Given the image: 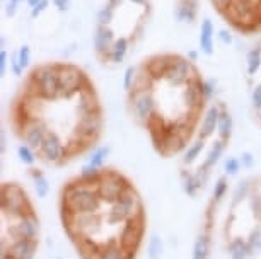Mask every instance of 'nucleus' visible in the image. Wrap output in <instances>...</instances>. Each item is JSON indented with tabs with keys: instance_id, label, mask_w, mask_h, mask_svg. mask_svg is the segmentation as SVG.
<instances>
[{
	"instance_id": "nucleus-1",
	"label": "nucleus",
	"mask_w": 261,
	"mask_h": 259,
	"mask_svg": "<svg viewBox=\"0 0 261 259\" xmlns=\"http://www.w3.org/2000/svg\"><path fill=\"white\" fill-rule=\"evenodd\" d=\"M7 123L21 154L62 169L97 149L106 130V107L82 65L45 60L24 72L9 101Z\"/></svg>"
},
{
	"instance_id": "nucleus-3",
	"label": "nucleus",
	"mask_w": 261,
	"mask_h": 259,
	"mask_svg": "<svg viewBox=\"0 0 261 259\" xmlns=\"http://www.w3.org/2000/svg\"><path fill=\"white\" fill-rule=\"evenodd\" d=\"M125 104L132 123L161 159L179 157L198 131L210 106V89L195 58L155 51L125 72Z\"/></svg>"
},
{
	"instance_id": "nucleus-2",
	"label": "nucleus",
	"mask_w": 261,
	"mask_h": 259,
	"mask_svg": "<svg viewBox=\"0 0 261 259\" xmlns=\"http://www.w3.org/2000/svg\"><path fill=\"white\" fill-rule=\"evenodd\" d=\"M58 218L77 259H139L149 228L139 186L113 165L68 178L58 191Z\"/></svg>"
},
{
	"instance_id": "nucleus-13",
	"label": "nucleus",
	"mask_w": 261,
	"mask_h": 259,
	"mask_svg": "<svg viewBox=\"0 0 261 259\" xmlns=\"http://www.w3.org/2000/svg\"><path fill=\"white\" fill-rule=\"evenodd\" d=\"M29 58H31V51H29V46L26 45L12 53L11 63H12V72L16 73V75H22V72H28L26 68H28Z\"/></svg>"
},
{
	"instance_id": "nucleus-5",
	"label": "nucleus",
	"mask_w": 261,
	"mask_h": 259,
	"mask_svg": "<svg viewBox=\"0 0 261 259\" xmlns=\"http://www.w3.org/2000/svg\"><path fill=\"white\" fill-rule=\"evenodd\" d=\"M234 135V116L222 99L210 102L198 131L179 155V181L190 198H198L214 178Z\"/></svg>"
},
{
	"instance_id": "nucleus-10",
	"label": "nucleus",
	"mask_w": 261,
	"mask_h": 259,
	"mask_svg": "<svg viewBox=\"0 0 261 259\" xmlns=\"http://www.w3.org/2000/svg\"><path fill=\"white\" fill-rule=\"evenodd\" d=\"M243 79L251 118L261 130V36L244 55Z\"/></svg>"
},
{
	"instance_id": "nucleus-6",
	"label": "nucleus",
	"mask_w": 261,
	"mask_h": 259,
	"mask_svg": "<svg viewBox=\"0 0 261 259\" xmlns=\"http://www.w3.org/2000/svg\"><path fill=\"white\" fill-rule=\"evenodd\" d=\"M41 222L31 194L19 181L0 184V259H34Z\"/></svg>"
},
{
	"instance_id": "nucleus-15",
	"label": "nucleus",
	"mask_w": 261,
	"mask_h": 259,
	"mask_svg": "<svg viewBox=\"0 0 261 259\" xmlns=\"http://www.w3.org/2000/svg\"><path fill=\"white\" fill-rule=\"evenodd\" d=\"M53 4H55L60 11H65V9L68 7V4H70V0H53Z\"/></svg>"
},
{
	"instance_id": "nucleus-11",
	"label": "nucleus",
	"mask_w": 261,
	"mask_h": 259,
	"mask_svg": "<svg viewBox=\"0 0 261 259\" xmlns=\"http://www.w3.org/2000/svg\"><path fill=\"white\" fill-rule=\"evenodd\" d=\"M174 21L183 26H195L200 17V0H174Z\"/></svg>"
},
{
	"instance_id": "nucleus-7",
	"label": "nucleus",
	"mask_w": 261,
	"mask_h": 259,
	"mask_svg": "<svg viewBox=\"0 0 261 259\" xmlns=\"http://www.w3.org/2000/svg\"><path fill=\"white\" fill-rule=\"evenodd\" d=\"M230 259H249L261 247V176L251 174L232 189L222 225Z\"/></svg>"
},
{
	"instance_id": "nucleus-12",
	"label": "nucleus",
	"mask_w": 261,
	"mask_h": 259,
	"mask_svg": "<svg viewBox=\"0 0 261 259\" xmlns=\"http://www.w3.org/2000/svg\"><path fill=\"white\" fill-rule=\"evenodd\" d=\"M214 24H212L210 19H203L201 21V26H200V50L203 55L210 56L214 53Z\"/></svg>"
},
{
	"instance_id": "nucleus-16",
	"label": "nucleus",
	"mask_w": 261,
	"mask_h": 259,
	"mask_svg": "<svg viewBox=\"0 0 261 259\" xmlns=\"http://www.w3.org/2000/svg\"><path fill=\"white\" fill-rule=\"evenodd\" d=\"M26 2H28V6L34 11V9H38V7L43 6V4H45V0H26Z\"/></svg>"
},
{
	"instance_id": "nucleus-9",
	"label": "nucleus",
	"mask_w": 261,
	"mask_h": 259,
	"mask_svg": "<svg viewBox=\"0 0 261 259\" xmlns=\"http://www.w3.org/2000/svg\"><path fill=\"white\" fill-rule=\"evenodd\" d=\"M229 193V181L225 176H222L212 188L210 198L205 205L203 215H201L200 231L196 236L195 247H193V259H210L212 249H214V237H215V227L219 220V212L222 207L225 196Z\"/></svg>"
},
{
	"instance_id": "nucleus-8",
	"label": "nucleus",
	"mask_w": 261,
	"mask_h": 259,
	"mask_svg": "<svg viewBox=\"0 0 261 259\" xmlns=\"http://www.w3.org/2000/svg\"><path fill=\"white\" fill-rule=\"evenodd\" d=\"M215 16L244 38L261 36V0H208Z\"/></svg>"
},
{
	"instance_id": "nucleus-14",
	"label": "nucleus",
	"mask_w": 261,
	"mask_h": 259,
	"mask_svg": "<svg viewBox=\"0 0 261 259\" xmlns=\"http://www.w3.org/2000/svg\"><path fill=\"white\" fill-rule=\"evenodd\" d=\"M17 6H19V0H9V9H7L9 16H14V12H16Z\"/></svg>"
},
{
	"instance_id": "nucleus-4",
	"label": "nucleus",
	"mask_w": 261,
	"mask_h": 259,
	"mask_svg": "<svg viewBox=\"0 0 261 259\" xmlns=\"http://www.w3.org/2000/svg\"><path fill=\"white\" fill-rule=\"evenodd\" d=\"M154 17L152 0H102L92 31V53L105 68L126 65Z\"/></svg>"
}]
</instances>
